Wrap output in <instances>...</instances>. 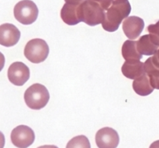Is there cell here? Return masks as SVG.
<instances>
[{
	"label": "cell",
	"mask_w": 159,
	"mask_h": 148,
	"mask_svg": "<svg viewBox=\"0 0 159 148\" xmlns=\"http://www.w3.org/2000/svg\"><path fill=\"white\" fill-rule=\"evenodd\" d=\"M130 12L131 6L128 0H114L105 12V18L102 23V28L108 32L116 31L122 20L127 18Z\"/></svg>",
	"instance_id": "obj_1"
},
{
	"label": "cell",
	"mask_w": 159,
	"mask_h": 148,
	"mask_svg": "<svg viewBox=\"0 0 159 148\" xmlns=\"http://www.w3.org/2000/svg\"><path fill=\"white\" fill-rule=\"evenodd\" d=\"M104 9L99 3L93 0H85L79 5L78 14L80 22H84L90 26L102 23L105 18Z\"/></svg>",
	"instance_id": "obj_2"
},
{
	"label": "cell",
	"mask_w": 159,
	"mask_h": 148,
	"mask_svg": "<svg viewBox=\"0 0 159 148\" xmlns=\"http://www.w3.org/2000/svg\"><path fill=\"white\" fill-rule=\"evenodd\" d=\"M49 99V92L46 87L41 84H34L30 86L24 93L25 102L31 110H41L48 104Z\"/></svg>",
	"instance_id": "obj_3"
},
{
	"label": "cell",
	"mask_w": 159,
	"mask_h": 148,
	"mask_svg": "<svg viewBox=\"0 0 159 148\" xmlns=\"http://www.w3.org/2000/svg\"><path fill=\"white\" fill-rule=\"evenodd\" d=\"M49 54V47L42 39H33L30 40L24 48V56L34 64L44 61Z\"/></svg>",
	"instance_id": "obj_4"
},
{
	"label": "cell",
	"mask_w": 159,
	"mask_h": 148,
	"mask_svg": "<svg viewBox=\"0 0 159 148\" xmlns=\"http://www.w3.org/2000/svg\"><path fill=\"white\" fill-rule=\"evenodd\" d=\"M14 16L16 20L23 25H30L37 20L38 9L31 0H22L14 7Z\"/></svg>",
	"instance_id": "obj_5"
},
{
	"label": "cell",
	"mask_w": 159,
	"mask_h": 148,
	"mask_svg": "<svg viewBox=\"0 0 159 148\" xmlns=\"http://www.w3.org/2000/svg\"><path fill=\"white\" fill-rule=\"evenodd\" d=\"M10 137L12 144L18 148L29 147L35 140L34 130L25 125H20L14 128Z\"/></svg>",
	"instance_id": "obj_6"
},
{
	"label": "cell",
	"mask_w": 159,
	"mask_h": 148,
	"mask_svg": "<svg viewBox=\"0 0 159 148\" xmlns=\"http://www.w3.org/2000/svg\"><path fill=\"white\" fill-rule=\"evenodd\" d=\"M9 82L16 86H22L30 78V69L23 62H14L8 69Z\"/></svg>",
	"instance_id": "obj_7"
},
{
	"label": "cell",
	"mask_w": 159,
	"mask_h": 148,
	"mask_svg": "<svg viewBox=\"0 0 159 148\" xmlns=\"http://www.w3.org/2000/svg\"><path fill=\"white\" fill-rule=\"evenodd\" d=\"M119 142L118 133L110 127L100 129L96 134V143L99 148H116Z\"/></svg>",
	"instance_id": "obj_8"
},
{
	"label": "cell",
	"mask_w": 159,
	"mask_h": 148,
	"mask_svg": "<svg viewBox=\"0 0 159 148\" xmlns=\"http://www.w3.org/2000/svg\"><path fill=\"white\" fill-rule=\"evenodd\" d=\"M20 31L11 23H4L0 26V43L4 47H12L18 43Z\"/></svg>",
	"instance_id": "obj_9"
},
{
	"label": "cell",
	"mask_w": 159,
	"mask_h": 148,
	"mask_svg": "<svg viewBox=\"0 0 159 148\" xmlns=\"http://www.w3.org/2000/svg\"><path fill=\"white\" fill-rule=\"evenodd\" d=\"M144 27V22L143 19L135 16L127 17L123 23V30L124 34L130 40H134L139 37Z\"/></svg>",
	"instance_id": "obj_10"
},
{
	"label": "cell",
	"mask_w": 159,
	"mask_h": 148,
	"mask_svg": "<svg viewBox=\"0 0 159 148\" xmlns=\"http://www.w3.org/2000/svg\"><path fill=\"white\" fill-rule=\"evenodd\" d=\"M138 51L142 55L152 56L157 52L159 49V43L152 34H147L140 37L138 40Z\"/></svg>",
	"instance_id": "obj_11"
},
{
	"label": "cell",
	"mask_w": 159,
	"mask_h": 148,
	"mask_svg": "<svg viewBox=\"0 0 159 148\" xmlns=\"http://www.w3.org/2000/svg\"><path fill=\"white\" fill-rule=\"evenodd\" d=\"M123 74L129 79H136L143 74L144 71V64L140 61V60L132 59L126 61L121 68Z\"/></svg>",
	"instance_id": "obj_12"
},
{
	"label": "cell",
	"mask_w": 159,
	"mask_h": 148,
	"mask_svg": "<svg viewBox=\"0 0 159 148\" xmlns=\"http://www.w3.org/2000/svg\"><path fill=\"white\" fill-rule=\"evenodd\" d=\"M79 5L80 4L65 2L61 10V17L64 23L69 26H74L80 23L78 14V8Z\"/></svg>",
	"instance_id": "obj_13"
},
{
	"label": "cell",
	"mask_w": 159,
	"mask_h": 148,
	"mask_svg": "<svg viewBox=\"0 0 159 148\" xmlns=\"http://www.w3.org/2000/svg\"><path fill=\"white\" fill-rule=\"evenodd\" d=\"M133 88L137 94L141 96H149L155 89L152 87L150 78L146 73L134 79L133 82Z\"/></svg>",
	"instance_id": "obj_14"
},
{
	"label": "cell",
	"mask_w": 159,
	"mask_h": 148,
	"mask_svg": "<svg viewBox=\"0 0 159 148\" xmlns=\"http://www.w3.org/2000/svg\"><path fill=\"white\" fill-rule=\"evenodd\" d=\"M138 41L128 40H126L122 46V55L126 61L136 59L141 60L142 58V54L138 51Z\"/></svg>",
	"instance_id": "obj_15"
},
{
	"label": "cell",
	"mask_w": 159,
	"mask_h": 148,
	"mask_svg": "<svg viewBox=\"0 0 159 148\" xmlns=\"http://www.w3.org/2000/svg\"><path fill=\"white\" fill-rule=\"evenodd\" d=\"M144 71L150 78L152 87L159 90V68L153 63L152 57H149L144 62Z\"/></svg>",
	"instance_id": "obj_16"
},
{
	"label": "cell",
	"mask_w": 159,
	"mask_h": 148,
	"mask_svg": "<svg viewBox=\"0 0 159 148\" xmlns=\"http://www.w3.org/2000/svg\"><path fill=\"white\" fill-rule=\"evenodd\" d=\"M66 148H91L89 141L84 135L75 137L67 144Z\"/></svg>",
	"instance_id": "obj_17"
},
{
	"label": "cell",
	"mask_w": 159,
	"mask_h": 148,
	"mask_svg": "<svg viewBox=\"0 0 159 148\" xmlns=\"http://www.w3.org/2000/svg\"><path fill=\"white\" fill-rule=\"evenodd\" d=\"M147 29L149 32V34L153 35L159 43V21L157 22L155 24L149 25V26H148Z\"/></svg>",
	"instance_id": "obj_18"
},
{
	"label": "cell",
	"mask_w": 159,
	"mask_h": 148,
	"mask_svg": "<svg viewBox=\"0 0 159 148\" xmlns=\"http://www.w3.org/2000/svg\"><path fill=\"white\" fill-rule=\"evenodd\" d=\"M93 1L99 3L104 10H108V9L112 6L114 0H93Z\"/></svg>",
	"instance_id": "obj_19"
},
{
	"label": "cell",
	"mask_w": 159,
	"mask_h": 148,
	"mask_svg": "<svg viewBox=\"0 0 159 148\" xmlns=\"http://www.w3.org/2000/svg\"><path fill=\"white\" fill-rule=\"evenodd\" d=\"M152 61L155 64V65L156 67H158L159 68V49L157 51V52L154 54L153 57H152Z\"/></svg>",
	"instance_id": "obj_20"
},
{
	"label": "cell",
	"mask_w": 159,
	"mask_h": 148,
	"mask_svg": "<svg viewBox=\"0 0 159 148\" xmlns=\"http://www.w3.org/2000/svg\"><path fill=\"white\" fill-rule=\"evenodd\" d=\"M67 3H72V4H81L85 0H65Z\"/></svg>",
	"instance_id": "obj_21"
},
{
	"label": "cell",
	"mask_w": 159,
	"mask_h": 148,
	"mask_svg": "<svg viewBox=\"0 0 159 148\" xmlns=\"http://www.w3.org/2000/svg\"><path fill=\"white\" fill-rule=\"evenodd\" d=\"M149 148H159V140L152 143Z\"/></svg>",
	"instance_id": "obj_22"
},
{
	"label": "cell",
	"mask_w": 159,
	"mask_h": 148,
	"mask_svg": "<svg viewBox=\"0 0 159 148\" xmlns=\"http://www.w3.org/2000/svg\"><path fill=\"white\" fill-rule=\"evenodd\" d=\"M37 148H58L57 146L54 145H44V146H41V147H39Z\"/></svg>",
	"instance_id": "obj_23"
}]
</instances>
